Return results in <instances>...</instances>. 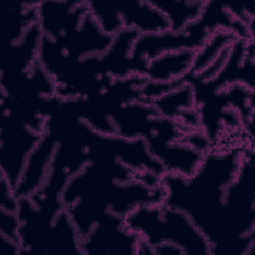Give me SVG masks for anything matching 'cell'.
Here are the masks:
<instances>
[{
    "instance_id": "cell-1",
    "label": "cell",
    "mask_w": 255,
    "mask_h": 255,
    "mask_svg": "<svg viewBox=\"0 0 255 255\" xmlns=\"http://www.w3.org/2000/svg\"><path fill=\"white\" fill-rule=\"evenodd\" d=\"M244 151L205 152L190 176L165 172L162 202L185 213L210 245L211 255H235L224 206V192L235 178Z\"/></svg>"
},
{
    "instance_id": "cell-2",
    "label": "cell",
    "mask_w": 255,
    "mask_h": 255,
    "mask_svg": "<svg viewBox=\"0 0 255 255\" xmlns=\"http://www.w3.org/2000/svg\"><path fill=\"white\" fill-rule=\"evenodd\" d=\"M126 227L140 239L138 254L152 255V248L170 243L184 254L211 255L210 245L189 217L163 202L135 208L125 217Z\"/></svg>"
},
{
    "instance_id": "cell-3",
    "label": "cell",
    "mask_w": 255,
    "mask_h": 255,
    "mask_svg": "<svg viewBox=\"0 0 255 255\" xmlns=\"http://www.w3.org/2000/svg\"><path fill=\"white\" fill-rule=\"evenodd\" d=\"M1 174L15 189L42 133L30 128L21 119L12 114L1 111Z\"/></svg>"
},
{
    "instance_id": "cell-4",
    "label": "cell",
    "mask_w": 255,
    "mask_h": 255,
    "mask_svg": "<svg viewBox=\"0 0 255 255\" xmlns=\"http://www.w3.org/2000/svg\"><path fill=\"white\" fill-rule=\"evenodd\" d=\"M139 237L125 225V218L107 212L81 240L83 254H138Z\"/></svg>"
},
{
    "instance_id": "cell-5",
    "label": "cell",
    "mask_w": 255,
    "mask_h": 255,
    "mask_svg": "<svg viewBox=\"0 0 255 255\" xmlns=\"http://www.w3.org/2000/svg\"><path fill=\"white\" fill-rule=\"evenodd\" d=\"M88 11L87 2L83 1L38 2L37 25L44 36L57 40L75 31Z\"/></svg>"
},
{
    "instance_id": "cell-6",
    "label": "cell",
    "mask_w": 255,
    "mask_h": 255,
    "mask_svg": "<svg viewBox=\"0 0 255 255\" xmlns=\"http://www.w3.org/2000/svg\"><path fill=\"white\" fill-rule=\"evenodd\" d=\"M114 6L121 16L124 29L132 30L139 35L169 31L167 18L150 1L118 2Z\"/></svg>"
},
{
    "instance_id": "cell-7",
    "label": "cell",
    "mask_w": 255,
    "mask_h": 255,
    "mask_svg": "<svg viewBox=\"0 0 255 255\" xmlns=\"http://www.w3.org/2000/svg\"><path fill=\"white\" fill-rule=\"evenodd\" d=\"M194 56L195 52L188 50L164 53L148 62L142 77L154 83L179 80L189 73Z\"/></svg>"
},
{
    "instance_id": "cell-8",
    "label": "cell",
    "mask_w": 255,
    "mask_h": 255,
    "mask_svg": "<svg viewBox=\"0 0 255 255\" xmlns=\"http://www.w3.org/2000/svg\"><path fill=\"white\" fill-rule=\"evenodd\" d=\"M167 18L169 31L179 32L197 20L205 2L201 1H150Z\"/></svg>"
},
{
    "instance_id": "cell-9",
    "label": "cell",
    "mask_w": 255,
    "mask_h": 255,
    "mask_svg": "<svg viewBox=\"0 0 255 255\" xmlns=\"http://www.w3.org/2000/svg\"><path fill=\"white\" fill-rule=\"evenodd\" d=\"M89 12L100 28L111 36H116L123 29V22L114 3L87 2Z\"/></svg>"
},
{
    "instance_id": "cell-10",
    "label": "cell",
    "mask_w": 255,
    "mask_h": 255,
    "mask_svg": "<svg viewBox=\"0 0 255 255\" xmlns=\"http://www.w3.org/2000/svg\"><path fill=\"white\" fill-rule=\"evenodd\" d=\"M19 218L17 213H12L0 209V231L1 235L19 242L18 229Z\"/></svg>"
}]
</instances>
